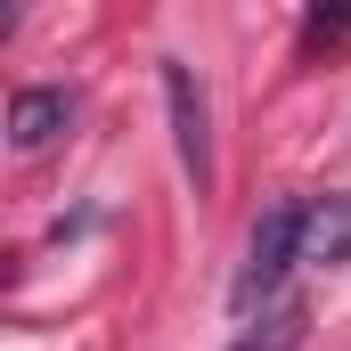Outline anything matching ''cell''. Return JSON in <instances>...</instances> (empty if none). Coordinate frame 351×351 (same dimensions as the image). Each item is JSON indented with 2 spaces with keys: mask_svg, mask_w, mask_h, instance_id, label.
<instances>
[{
  "mask_svg": "<svg viewBox=\"0 0 351 351\" xmlns=\"http://www.w3.org/2000/svg\"><path fill=\"white\" fill-rule=\"evenodd\" d=\"M302 221H311V204H269L262 221H254V237H245V269H237V286H229V302L237 311H254V302H278V286L294 278L302 262Z\"/></svg>",
  "mask_w": 351,
  "mask_h": 351,
  "instance_id": "cell-1",
  "label": "cell"
},
{
  "mask_svg": "<svg viewBox=\"0 0 351 351\" xmlns=\"http://www.w3.org/2000/svg\"><path fill=\"white\" fill-rule=\"evenodd\" d=\"M164 106H172V147L180 172L196 196H213V114H204V90H196V66L164 58Z\"/></svg>",
  "mask_w": 351,
  "mask_h": 351,
  "instance_id": "cell-2",
  "label": "cell"
},
{
  "mask_svg": "<svg viewBox=\"0 0 351 351\" xmlns=\"http://www.w3.org/2000/svg\"><path fill=\"white\" fill-rule=\"evenodd\" d=\"M74 131V98L66 90H16L8 98V147L16 156H41V147H58Z\"/></svg>",
  "mask_w": 351,
  "mask_h": 351,
  "instance_id": "cell-3",
  "label": "cell"
},
{
  "mask_svg": "<svg viewBox=\"0 0 351 351\" xmlns=\"http://www.w3.org/2000/svg\"><path fill=\"white\" fill-rule=\"evenodd\" d=\"M302 262H319V269L351 262V196H319V204H311V221H302Z\"/></svg>",
  "mask_w": 351,
  "mask_h": 351,
  "instance_id": "cell-4",
  "label": "cell"
},
{
  "mask_svg": "<svg viewBox=\"0 0 351 351\" xmlns=\"http://www.w3.org/2000/svg\"><path fill=\"white\" fill-rule=\"evenodd\" d=\"M302 327H311V311H302V302H278L262 327L237 335V351H294V343H302Z\"/></svg>",
  "mask_w": 351,
  "mask_h": 351,
  "instance_id": "cell-5",
  "label": "cell"
},
{
  "mask_svg": "<svg viewBox=\"0 0 351 351\" xmlns=\"http://www.w3.org/2000/svg\"><path fill=\"white\" fill-rule=\"evenodd\" d=\"M302 33H311V41H351V8H311Z\"/></svg>",
  "mask_w": 351,
  "mask_h": 351,
  "instance_id": "cell-6",
  "label": "cell"
}]
</instances>
